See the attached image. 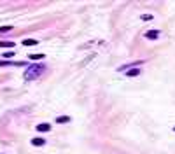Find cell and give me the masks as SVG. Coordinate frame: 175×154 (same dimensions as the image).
I'll return each mask as SVG.
<instances>
[{"instance_id": "cell-2", "label": "cell", "mask_w": 175, "mask_h": 154, "mask_svg": "<svg viewBox=\"0 0 175 154\" xmlns=\"http://www.w3.org/2000/svg\"><path fill=\"white\" fill-rule=\"evenodd\" d=\"M159 35H161L159 30H149V32L145 33V38H147V40H156V38H159Z\"/></svg>"}, {"instance_id": "cell-3", "label": "cell", "mask_w": 175, "mask_h": 154, "mask_svg": "<svg viewBox=\"0 0 175 154\" xmlns=\"http://www.w3.org/2000/svg\"><path fill=\"white\" fill-rule=\"evenodd\" d=\"M49 130H51V124L49 123H40V124H37V131H40V133L49 131Z\"/></svg>"}, {"instance_id": "cell-5", "label": "cell", "mask_w": 175, "mask_h": 154, "mask_svg": "<svg viewBox=\"0 0 175 154\" xmlns=\"http://www.w3.org/2000/svg\"><path fill=\"white\" fill-rule=\"evenodd\" d=\"M56 123H58V124H63V123H70V117H68V116H60V117H56Z\"/></svg>"}, {"instance_id": "cell-1", "label": "cell", "mask_w": 175, "mask_h": 154, "mask_svg": "<svg viewBox=\"0 0 175 154\" xmlns=\"http://www.w3.org/2000/svg\"><path fill=\"white\" fill-rule=\"evenodd\" d=\"M46 70V65H39V63H35V65H30L26 70H25V81H33V79H37L40 77V74Z\"/></svg>"}, {"instance_id": "cell-8", "label": "cell", "mask_w": 175, "mask_h": 154, "mask_svg": "<svg viewBox=\"0 0 175 154\" xmlns=\"http://www.w3.org/2000/svg\"><path fill=\"white\" fill-rule=\"evenodd\" d=\"M140 74V70L138 68H133V70H126V76L128 77H135V76H138Z\"/></svg>"}, {"instance_id": "cell-9", "label": "cell", "mask_w": 175, "mask_h": 154, "mask_svg": "<svg viewBox=\"0 0 175 154\" xmlns=\"http://www.w3.org/2000/svg\"><path fill=\"white\" fill-rule=\"evenodd\" d=\"M30 60H42L44 58V53H39V54H28Z\"/></svg>"}, {"instance_id": "cell-12", "label": "cell", "mask_w": 175, "mask_h": 154, "mask_svg": "<svg viewBox=\"0 0 175 154\" xmlns=\"http://www.w3.org/2000/svg\"><path fill=\"white\" fill-rule=\"evenodd\" d=\"M12 56H14V53H12V51H7V53L4 54V58H12Z\"/></svg>"}, {"instance_id": "cell-11", "label": "cell", "mask_w": 175, "mask_h": 154, "mask_svg": "<svg viewBox=\"0 0 175 154\" xmlns=\"http://www.w3.org/2000/svg\"><path fill=\"white\" fill-rule=\"evenodd\" d=\"M140 18L144 19V21H151V19H152V14H142Z\"/></svg>"}, {"instance_id": "cell-10", "label": "cell", "mask_w": 175, "mask_h": 154, "mask_svg": "<svg viewBox=\"0 0 175 154\" xmlns=\"http://www.w3.org/2000/svg\"><path fill=\"white\" fill-rule=\"evenodd\" d=\"M11 30H12V26H9V25H7V26H0V33H4V32H11Z\"/></svg>"}, {"instance_id": "cell-13", "label": "cell", "mask_w": 175, "mask_h": 154, "mask_svg": "<svg viewBox=\"0 0 175 154\" xmlns=\"http://www.w3.org/2000/svg\"><path fill=\"white\" fill-rule=\"evenodd\" d=\"M174 131H175V128H174Z\"/></svg>"}, {"instance_id": "cell-7", "label": "cell", "mask_w": 175, "mask_h": 154, "mask_svg": "<svg viewBox=\"0 0 175 154\" xmlns=\"http://www.w3.org/2000/svg\"><path fill=\"white\" fill-rule=\"evenodd\" d=\"M23 44H25V46H37L39 40H35V38H26V40H23Z\"/></svg>"}, {"instance_id": "cell-4", "label": "cell", "mask_w": 175, "mask_h": 154, "mask_svg": "<svg viewBox=\"0 0 175 154\" xmlns=\"http://www.w3.org/2000/svg\"><path fill=\"white\" fill-rule=\"evenodd\" d=\"M44 144H46V140H44V138H40V137L32 138V145H35V147H42Z\"/></svg>"}, {"instance_id": "cell-6", "label": "cell", "mask_w": 175, "mask_h": 154, "mask_svg": "<svg viewBox=\"0 0 175 154\" xmlns=\"http://www.w3.org/2000/svg\"><path fill=\"white\" fill-rule=\"evenodd\" d=\"M0 47H14L12 40H0Z\"/></svg>"}]
</instances>
